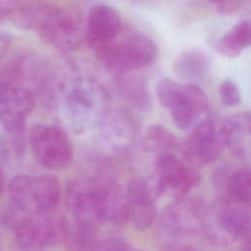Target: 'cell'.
Wrapping results in <instances>:
<instances>
[{
	"mask_svg": "<svg viewBox=\"0 0 251 251\" xmlns=\"http://www.w3.org/2000/svg\"><path fill=\"white\" fill-rule=\"evenodd\" d=\"M66 205L76 226L98 232L103 225L123 226L128 222L126 191L115 181L81 178L66 190Z\"/></svg>",
	"mask_w": 251,
	"mask_h": 251,
	"instance_id": "cell-1",
	"label": "cell"
},
{
	"mask_svg": "<svg viewBox=\"0 0 251 251\" xmlns=\"http://www.w3.org/2000/svg\"><path fill=\"white\" fill-rule=\"evenodd\" d=\"M62 106L68 126L81 133L100 124L107 114L105 97L95 85L84 82L62 85Z\"/></svg>",
	"mask_w": 251,
	"mask_h": 251,
	"instance_id": "cell-2",
	"label": "cell"
},
{
	"mask_svg": "<svg viewBox=\"0 0 251 251\" xmlns=\"http://www.w3.org/2000/svg\"><path fill=\"white\" fill-rule=\"evenodd\" d=\"M157 96L180 129L191 127L209 110L208 96L193 82L178 83L163 78L157 85Z\"/></svg>",
	"mask_w": 251,
	"mask_h": 251,
	"instance_id": "cell-3",
	"label": "cell"
},
{
	"mask_svg": "<svg viewBox=\"0 0 251 251\" xmlns=\"http://www.w3.org/2000/svg\"><path fill=\"white\" fill-rule=\"evenodd\" d=\"M32 29L42 40L60 51L75 49L83 34L81 22L75 13L39 0Z\"/></svg>",
	"mask_w": 251,
	"mask_h": 251,
	"instance_id": "cell-4",
	"label": "cell"
},
{
	"mask_svg": "<svg viewBox=\"0 0 251 251\" xmlns=\"http://www.w3.org/2000/svg\"><path fill=\"white\" fill-rule=\"evenodd\" d=\"M8 192L14 206L22 212L50 213L59 205L61 185L51 175H20L10 180Z\"/></svg>",
	"mask_w": 251,
	"mask_h": 251,
	"instance_id": "cell-5",
	"label": "cell"
},
{
	"mask_svg": "<svg viewBox=\"0 0 251 251\" xmlns=\"http://www.w3.org/2000/svg\"><path fill=\"white\" fill-rule=\"evenodd\" d=\"M103 66L117 74L135 72L150 66L157 56L154 42L142 33L120 34L95 52Z\"/></svg>",
	"mask_w": 251,
	"mask_h": 251,
	"instance_id": "cell-6",
	"label": "cell"
},
{
	"mask_svg": "<svg viewBox=\"0 0 251 251\" xmlns=\"http://www.w3.org/2000/svg\"><path fill=\"white\" fill-rule=\"evenodd\" d=\"M15 227L17 243L25 251L58 245L69 232L66 221L52 212L27 214L17 222Z\"/></svg>",
	"mask_w": 251,
	"mask_h": 251,
	"instance_id": "cell-7",
	"label": "cell"
},
{
	"mask_svg": "<svg viewBox=\"0 0 251 251\" xmlns=\"http://www.w3.org/2000/svg\"><path fill=\"white\" fill-rule=\"evenodd\" d=\"M29 142L35 159L46 169H65L73 160L74 150L69 135L56 126H33Z\"/></svg>",
	"mask_w": 251,
	"mask_h": 251,
	"instance_id": "cell-8",
	"label": "cell"
},
{
	"mask_svg": "<svg viewBox=\"0 0 251 251\" xmlns=\"http://www.w3.org/2000/svg\"><path fill=\"white\" fill-rule=\"evenodd\" d=\"M226 147L224 122L206 117L198 122L184 144L187 160L194 166H206L217 161Z\"/></svg>",
	"mask_w": 251,
	"mask_h": 251,
	"instance_id": "cell-9",
	"label": "cell"
},
{
	"mask_svg": "<svg viewBox=\"0 0 251 251\" xmlns=\"http://www.w3.org/2000/svg\"><path fill=\"white\" fill-rule=\"evenodd\" d=\"M211 226H214V228L206 231L211 240H248L251 229L249 204L225 196L216 208L214 219L210 221L208 216L206 227Z\"/></svg>",
	"mask_w": 251,
	"mask_h": 251,
	"instance_id": "cell-10",
	"label": "cell"
},
{
	"mask_svg": "<svg viewBox=\"0 0 251 251\" xmlns=\"http://www.w3.org/2000/svg\"><path fill=\"white\" fill-rule=\"evenodd\" d=\"M208 209L197 199L180 198L166 208L160 221L162 231L173 238L205 231Z\"/></svg>",
	"mask_w": 251,
	"mask_h": 251,
	"instance_id": "cell-11",
	"label": "cell"
},
{
	"mask_svg": "<svg viewBox=\"0 0 251 251\" xmlns=\"http://www.w3.org/2000/svg\"><path fill=\"white\" fill-rule=\"evenodd\" d=\"M156 188L182 196L197 184L199 176L193 169L171 152H161L154 164Z\"/></svg>",
	"mask_w": 251,
	"mask_h": 251,
	"instance_id": "cell-12",
	"label": "cell"
},
{
	"mask_svg": "<svg viewBox=\"0 0 251 251\" xmlns=\"http://www.w3.org/2000/svg\"><path fill=\"white\" fill-rule=\"evenodd\" d=\"M34 106L35 96L29 88L11 84L0 98L1 126L11 134H22Z\"/></svg>",
	"mask_w": 251,
	"mask_h": 251,
	"instance_id": "cell-13",
	"label": "cell"
},
{
	"mask_svg": "<svg viewBox=\"0 0 251 251\" xmlns=\"http://www.w3.org/2000/svg\"><path fill=\"white\" fill-rule=\"evenodd\" d=\"M122 30V17L112 6L100 4L91 8L84 31L88 46L95 52L113 41Z\"/></svg>",
	"mask_w": 251,
	"mask_h": 251,
	"instance_id": "cell-14",
	"label": "cell"
},
{
	"mask_svg": "<svg viewBox=\"0 0 251 251\" xmlns=\"http://www.w3.org/2000/svg\"><path fill=\"white\" fill-rule=\"evenodd\" d=\"M128 221L140 231L148 229L157 218V209L148 184L141 178L129 180L126 190Z\"/></svg>",
	"mask_w": 251,
	"mask_h": 251,
	"instance_id": "cell-15",
	"label": "cell"
},
{
	"mask_svg": "<svg viewBox=\"0 0 251 251\" xmlns=\"http://www.w3.org/2000/svg\"><path fill=\"white\" fill-rule=\"evenodd\" d=\"M209 70L210 61L208 57L196 50L181 53L173 64V71L177 77L193 83L205 79Z\"/></svg>",
	"mask_w": 251,
	"mask_h": 251,
	"instance_id": "cell-16",
	"label": "cell"
},
{
	"mask_svg": "<svg viewBox=\"0 0 251 251\" xmlns=\"http://www.w3.org/2000/svg\"><path fill=\"white\" fill-rule=\"evenodd\" d=\"M250 115L238 113L224 122L226 135V146H230L242 157L249 158L250 151Z\"/></svg>",
	"mask_w": 251,
	"mask_h": 251,
	"instance_id": "cell-17",
	"label": "cell"
},
{
	"mask_svg": "<svg viewBox=\"0 0 251 251\" xmlns=\"http://www.w3.org/2000/svg\"><path fill=\"white\" fill-rule=\"evenodd\" d=\"M132 72L120 73L117 77V86L124 97L132 107L144 110L151 105V96L146 81Z\"/></svg>",
	"mask_w": 251,
	"mask_h": 251,
	"instance_id": "cell-18",
	"label": "cell"
},
{
	"mask_svg": "<svg viewBox=\"0 0 251 251\" xmlns=\"http://www.w3.org/2000/svg\"><path fill=\"white\" fill-rule=\"evenodd\" d=\"M251 43V24L248 20L237 23L218 41L217 48L223 55L235 58Z\"/></svg>",
	"mask_w": 251,
	"mask_h": 251,
	"instance_id": "cell-19",
	"label": "cell"
},
{
	"mask_svg": "<svg viewBox=\"0 0 251 251\" xmlns=\"http://www.w3.org/2000/svg\"><path fill=\"white\" fill-rule=\"evenodd\" d=\"M226 197L249 204L251 199V174L249 169H237L230 172L225 181Z\"/></svg>",
	"mask_w": 251,
	"mask_h": 251,
	"instance_id": "cell-20",
	"label": "cell"
},
{
	"mask_svg": "<svg viewBox=\"0 0 251 251\" xmlns=\"http://www.w3.org/2000/svg\"><path fill=\"white\" fill-rule=\"evenodd\" d=\"M74 251H136L126 240L118 237L93 239Z\"/></svg>",
	"mask_w": 251,
	"mask_h": 251,
	"instance_id": "cell-21",
	"label": "cell"
},
{
	"mask_svg": "<svg viewBox=\"0 0 251 251\" xmlns=\"http://www.w3.org/2000/svg\"><path fill=\"white\" fill-rule=\"evenodd\" d=\"M146 137L151 145L161 149L163 152H167L166 150L174 149L177 146L176 137L161 126H152L148 127Z\"/></svg>",
	"mask_w": 251,
	"mask_h": 251,
	"instance_id": "cell-22",
	"label": "cell"
},
{
	"mask_svg": "<svg viewBox=\"0 0 251 251\" xmlns=\"http://www.w3.org/2000/svg\"><path fill=\"white\" fill-rule=\"evenodd\" d=\"M219 96L223 105L234 107L240 104L241 95L237 84L229 78L225 79L219 86Z\"/></svg>",
	"mask_w": 251,
	"mask_h": 251,
	"instance_id": "cell-23",
	"label": "cell"
},
{
	"mask_svg": "<svg viewBox=\"0 0 251 251\" xmlns=\"http://www.w3.org/2000/svg\"><path fill=\"white\" fill-rule=\"evenodd\" d=\"M245 0H209L212 6L220 13L231 15L241 9Z\"/></svg>",
	"mask_w": 251,
	"mask_h": 251,
	"instance_id": "cell-24",
	"label": "cell"
},
{
	"mask_svg": "<svg viewBox=\"0 0 251 251\" xmlns=\"http://www.w3.org/2000/svg\"><path fill=\"white\" fill-rule=\"evenodd\" d=\"M21 0H0V23L10 20Z\"/></svg>",
	"mask_w": 251,
	"mask_h": 251,
	"instance_id": "cell-25",
	"label": "cell"
},
{
	"mask_svg": "<svg viewBox=\"0 0 251 251\" xmlns=\"http://www.w3.org/2000/svg\"><path fill=\"white\" fill-rule=\"evenodd\" d=\"M12 38L9 34L0 32V66L5 61V58L7 57L9 50L11 48Z\"/></svg>",
	"mask_w": 251,
	"mask_h": 251,
	"instance_id": "cell-26",
	"label": "cell"
},
{
	"mask_svg": "<svg viewBox=\"0 0 251 251\" xmlns=\"http://www.w3.org/2000/svg\"><path fill=\"white\" fill-rule=\"evenodd\" d=\"M162 251H202L197 247L184 244L181 242H169L162 247Z\"/></svg>",
	"mask_w": 251,
	"mask_h": 251,
	"instance_id": "cell-27",
	"label": "cell"
},
{
	"mask_svg": "<svg viewBox=\"0 0 251 251\" xmlns=\"http://www.w3.org/2000/svg\"><path fill=\"white\" fill-rule=\"evenodd\" d=\"M10 85H11V83L7 82L6 80H4L0 77V98L2 97V95L5 93V91L8 89V87Z\"/></svg>",
	"mask_w": 251,
	"mask_h": 251,
	"instance_id": "cell-28",
	"label": "cell"
},
{
	"mask_svg": "<svg viewBox=\"0 0 251 251\" xmlns=\"http://www.w3.org/2000/svg\"><path fill=\"white\" fill-rule=\"evenodd\" d=\"M4 185H5V177H4V173L0 167V195L2 194L4 190Z\"/></svg>",
	"mask_w": 251,
	"mask_h": 251,
	"instance_id": "cell-29",
	"label": "cell"
}]
</instances>
